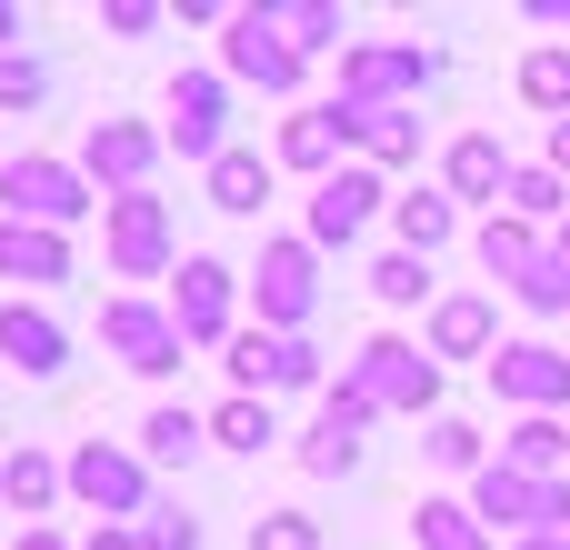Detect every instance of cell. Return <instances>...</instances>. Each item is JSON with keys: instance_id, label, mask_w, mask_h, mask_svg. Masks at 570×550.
Listing matches in <instances>:
<instances>
[{"instance_id": "obj_43", "label": "cell", "mask_w": 570, "mask_h": 550, "mask_svg": "<svg viewBox=\"0 0 570 550\" xmlns=\"http://www.w3.org/2000/svg\"><path fill=\"white\" fill-rule=\"evenodd\" d=\"M531 20L541 30H570V0H531Z\"/></svg>"}, {"instance_id": "obj_9", "label": "cell", "mask_w": 570, "mask_h": 550, "mask_svg": "<svg viewBox=\"0 0 570 550\" xmlns=\"http://www.w3.org/2000/svg\"><path fill=\"white\" fill-rule=\"evenodd\" d=\"M491 391L521 411V421H561V401H570V351H551V341H501L491 351Z\"/></svg>"}, {"instance_id": "obj_18", "label": "cell", "mask_w": 570, "mask_h": 550, "mask_svg": "<svg viewBox=\"0 0 570 550\" xmlns=\"http://www.w3.org/2000/svg\"><path fill=\"white\" fill-rule=\"evenodd\" d=\"M0 361L30 371V381H50V371H70V331L50 311H30V301H0Z\"/></svg>"}, {"instance_id": "obj_21", "label": "cell", "mask_w": 570, "mask_h": 550, "mask_svg": "<svg viewBox=\"0 0 570 550\" xmlns=\"http://www.w3.org/2000/svg\"><path fill=\"white\" fill-rule=\"evenodd\" d=\"M0 281H20V291L70 281V240L60 230H30V220H0Z\"/></svg>"}, {"instance_id": "obj_13", "label": "cell", "mask_w": 570, "mask_h": 550, "mask_svg": "<svg viewBox=\"0 0 570 550\" xmlns=\"http://www.w3.org/2000/svg\"><path fill=\"white\" fill-rule=\"evenodd\" d=\"M220 70L230 80H261V90H301V50L271 30V10H230L220 20Z\"/></svg>"}, {"instance_id": "obj_17", "label": "cell", "mask_w": 570, "mask_h": 550, "mask_svg": "<svg viewBox=\"0 0 570 550\" xmlns=\"http://www.w3.org/2000/svg\"><path fill=\"white\" fill-rule=\"evenodd\" d=\"M341 150H351V100H301L291 120H281V160L291 170H341Z\"/></svg>"}, {"instance_id": "obj_45", "label": "cell", "mask_w": 570, "mask_h": 550, "mask_svg": "<svg viewBox=\"0 0 570 550\" xmlns=\"http://www.w3.org/2000/svg\"><path fill=\"white\" fill-rule=\"evenodd\" d=\"M10 550H80V541H60V531H20Z\"/></svg>"}, {"instance_id": "obj_25", "label": "cell", "mask_w": 570, "mask_h": 550, "mask_svg": "<svg viewBox=\"0 0 570 550\" xmlns=\"http://www.w3.org/2000/svg\"><path fill=\"white\" fill-rule=\"evenodd\" d=\"M200 451H210V421H200V411H170V401H160V411L140 421V461H160V471H190Z\"/></svg>"}, {"instance_id": "obj_16", "label": "cell", "mask_w": 570, "mask_h": 550, "mask_svg": "<svg viewBox=\"0 0 570 550\" xmlns=\"http://www.w3.org/2000/svg\"><path fill=\"white\" fill-rule=\"evenodd\" d=\"M541 501H551V481H521L511 461H491L471 481V521L481 531H511V541H541Z\"/></svg>"}, {"instance_id": "obj_20", "label": "cell", "mask_w": 570, "mask_h": 550, "mask_svg": "<svg viewBox=\"0 0 570 550\" xmlns=\"http://www.w3.org/2000/svg\"><path fill=\"white\" fill-rule=\"evenodd\" d=\"M60 491H70V471H60L50 451H30V441H20V451L0 461V501L20 511V531H50V501H60Z\"/></svg>"}, {"instance_id": "obj_3", "label": "cell", "mask_w": 570, "mask_h": 550, "mask_svg": "<svg viewBox=\"0 0 570 550\" xmlns=\"http://www.w3.org/2000/svg\"><path fill=\"white\" fill-rule=\"evenodd\" d=\"M341 381H351L371 411H441V361H431L421 341H401V331H381Z\"/></svg>"}, {"instance_id": "obj_47", "label": "cell", "mask_w": 570, "mask_h": 550, "mask_svg": "<svg viewBox=\"0 0 570 550\" xmlns=\"http://www.w3.org/2000/svg\"><path fill=\"white\" fill-rule=\"evenodd\" d=\"M511 550H570V541H511Z\"/></svg>"}, {"instance_id": "obj_12", "label": "cell", "mask_w": 570, "mask_h": 550, "mask_svg": "<svg viewBox=\"0 0 570 550\" xmlns=\"http://www.w3.org/2000/svg\"><path fill=\"white\" fill-rule=\"evenodd\" d=\"M100 341H110V351H120V371H140V381H170V371H180V351H190V341H180V321H170V311H150V301H110V311H100Z\"/></svg>"}, {"instance_id": "obj_14", "label": "cell", "mask_w": 570, "mask_h": 550, "mask_svg": "<svg viewBox=\"0 0 570 550\" xmlns=\"http://www.w3.org/2000/svg\"><path fill=\"white\" fill-rule=\"evenodd\" d=\"M230 301H240V271H230V261H180V281H170V321H180L190 351L230 341Z\"/></svg>"}, {"instance_id": "obj_41", "label": "cell", "mask_w": 570, "mask_h": 550, "mask_svg": "<svg viewBox=\"0 0 570 550\" xmlns=\"http://www.w3.org/2000/svg\"><path fill=\"white\" fill-rule=\"evenodd\" d=\"M100 30H120V40H140V30H160V0H110V10H100Z\"/></svg>"}, {"instance_id": "obj_38", "label": "cell", "mask_w": 570, "mask_h": 550, "mask_svg": "<svg viewBox=\"0 0 570 550\" xmlns=\"http://www.w3.org/2000/svg\"><path fill=\"white\" fill-rule=\"evenodd\" d=\"M30 100H50V70H40L30 50H10V60H0V110H30Z\"/></svg>"}, {"instance_id": "obj_15", "label": "cell", "mask_w": 570, "mask_h": 550, "mask_svg": "<svg viewBox=\"0 0 570 550\" xmlns=\"http://www.w3.org/2000/svg\"><path fill=\"white\" fill-rule=\"evenodd\" d=\"M421 351H431V361H491V351H501V311H491L481 291H451V301H431Z\"/></svg>"}, {"instance_id": "obj_48", "label": "cell", "mask_w": 570, "mask_h": 550, "mask_svg": "<svg viewBox=\"0 0 570 550\" xmlns=\"http://www.w3.org/2000/svg\"><path fill=\"white\" fill-rule=\"evenodd\" d=\"M551 251H561V261H570V220H561V240H551Z\"/></svg>"}, {"instance_id": "obj_2", "label": "cell", "mask_w": 570, "mask_h": 550, "mask_svg": "<svg viewBox=\"0 0 570 550\" xmlns=\"http://www.w3.org/2000/svg\"><path fill=\"white\" fill-rule=\"evenodd\" d=\"M431 70H441V60H431L421 40H351V50H341V100H351V110H411V100L431 90Z\"/></svg>"}, {"instance_id": "obj_6", "label": "cell", "mask_w": 570, "mask_h": 550, "mask_svg": "<svg viewBox=\"0 0 570 550\" xmlns=\"http://www.w3.org/2000/svg\"><path fill=\"white\" fill-rule=\"evenodd\" d=\"M60 471H70V501H90L100 521H140L150 511V461H130L120 441H80Z\"/></svg>"}, {"instance_id": "obj_4", "label": "cell", "mask_w": 570, "mask_h": 550, "mask_svg": "<svg viewBox=\"0 0 570 550\" xmlns=\"http://www.w3.org/2000/svg\"><path fill=\"white\" fill-rule=\"evenodd\" d=\"M250 301H261V331L301 341V321H311V301H321V251H311V240H261Z\"/></svg>"}, {"instance_id": "obj_26", "label": "cell", "mask_w": 570, "mask_h": 550, "mask_svg": "<svg viewBox=\"0 0 570 550\" xmlns=\"http://www.w3.org/2000/svg\"><path fill=\"white\" fill-rule=\"evenodd\" d=\"M501 461L521 471V481H561V461H570V421H511V441H501Z\"/></svg>"}, {"instance_id": "obj_11", "label": "cell", "mask_w": 570, "mask_h": 550, "mask_svg": "<svg viewBox=\"0 0 570 550\" xmlns=\"http://www.w3.org/2000/svg\"><path fill=\"white\" fill-rule=\"evenodd\" d=\"M381 200H391V190H381V170H371V160H341V170L311 190V230H301V240H311V251H341V240H361V230H371V210H381Z\"/></svg>"}, {"instance_id": "obj_34", "label": "cell", "mask_w": 570, "mask_h": 550, "mask_svg": "<svg viewBox=\"0 0 570 550\" xmlns=\"http://www.w3.org/2000/svg\"><path fill=\"white\" fill-rule=\"evenodd\" d=\"M421 451H431L441 471H471V481L491 471V451H481V431H471V421H431V441H421Z\"/></svg>"}, {"instance_id": "obj_40", "label": "cell", "mask_w": 570, "mask_h": 550, "mask_svg": "<svg viewBox=\"0 0 570 550\" xmlns=\"http://www.w3.org/2000/svg\"><path fill=\"white\" fill-rule=\"evenodd\" d=\"M321 421H331V431H351V441H361V431H371V421H381V411H371V401H361V391H351V381H331V391H321Z\"/></svg>"}, {"instance_id": "obj_32", "label": "cell", "mask_w": 570, "mask_h": 550, "mask_svg": "<svg viewBox=\"0 0 570 550\" xmlns=\"http://www.w3.org/2000/svg\"><path fill=\"white\" fill-rule=\"evenodd\" d=\"M411 531H421V550H491V531L471 521V501H421Z\"/></svg>"}, {"instance_id": "obj_22", "label": "cell", "mask_w": 570, "mask_h": 550, "mask_svg": "<svg viewBox=\"0 0 570 550\" xmlns=\"http://www.w3.org/2000/svg\"><path fill=\"white\" fill-rule=\"evenodd\" d=\"M471 251H481V271H491V281H511V291L551 261V251H541V230H531V220H511V210H491V220L471 230Z\"/></svg>"}, {"instance_id": "obj_37", "label": "cell", "mask_w": 570, "mask_h": 550, "mask_svg": "<svg viewBox=\"0 0 570 550\" xmlns=\"http://www.w3.org/2000/svg\"><path fill=\"white\" fill-rule=\"evenodd\" d=\"M250 550H321V521L311 511H261L250 521Z\"/></svg>"}, {"instance_id": "obj_30", "label": "cell", "mask_w": 570, "mask_h": 550, "mask_svg": "<svg viewBox=\"0 0 570 550\" xmlns=\"http://www.w3.org/2000/svg\"><path fill=\"white\" fill-rule=\"evenodd\" d=\"M521 100L551 110V120H570V40H541V50L521 60Z\"/></svg>"}, {"instance_id": "obj_24", "label": "cell", "mask_w": 570, "mask_h": 550, "mask_svg": "<svg viewBox=\"0 0 570 550\" xmlns=\"http://www.w3.org/2000/svg\"><path fill=\"white\" fill-rule=\"evenodd\" d=\"M391 230H401V251H421V261H431V251H451L461 200H451V190H401V200H391Z\"/></svg>"}, {"instance_id": "obj_42", "label": "cell", "mask_w": 570, "mask_h": 550, "mask_svg": "<svg viewBox=\"0 0 570 550\" xmlns=\"http://www.w3.org/2000/svg\"><path fill=\"white\" fill-rule=\"evenodd\" d=\"M80 550H140V531H130V521H90V531H80Z\"/></svg>"}, {"instance_id": "obj_29", "label": "cell", "mask_w": 570, "mask_h": 550, "mask_svg": "<svg viewBox=\"0 0 570 550\" xmlns=\"http://www.w3.org/2000/svg\"><path fill=\"white\" fill-rule=\"evenodd\" d=\"M271 10V30L311 60V50H341V0H261Z\"/></svg>"}, {"instance_id": "obj_1", "label": "cell", "mask_w": 570, "mask_h": 550, "mask_svg": "<svg viewBox=\"0 0 570 550\" xmlns=\"http://www.w3.org/2000/svg\"><path fill=\"white\" fill-rule=\"evenodd\" d=\"M90 210H110V200L80 180V160H40V150L0 160V220H30V230H70V220H90Z\"/></svg>"}, {"instance_id": "obj_33", "label": "cell", "mask_w": 570, "mask_h": 550, "mask_svg": "<svg viewBox=\"0 0 570 550\" xmlns=\"http://www.w3.org/2000/svg\"><path fill=\"white\" fill-rule=\"evenodd\" d=\"M371 291H381V311H421V301H431V261H421V251H391V261L371 271Z\"/></svg>"}, {"instance_id": "obj_10", "label": "cell", "mask_w": 570, "mask_h": 550, "mask_svg": "<svg viewBox=\"0 0 570 550\" xmlns=\"http://www.w3.org/2000/svg\"><path fill=\"white\" fill-rule=\"evenodd\" d=\"M230 381L250 401H271V391H331L321 381V351L311 341H281V331H230Z\"/></svg>"}, {"instance_id": "obj_27", "label": "cell", "mask_w": 570, "mask_h": 550, "mask_svg": "<svg viewBox=\"0 0 570 550\" xmlns=\"http://www.w3.org/2000/svg\"><path fill=\"white\" fill-rule=\"evenodd\" d=\"M261 200H271V160H261V150H220V160H210V210L250 220Z\"/></svg>"}, {"instance_id": "obj_7", "label": "cell", "mask_w": 570, "mask_h": 550, "mask_svg": "<svg viewBox=\"0 0 570 550\" xmlns=\"http://www.w3.org/2000/svg\"><path fill=\"white\" fill-rule=\"evenodd\" d=\"M160 140H170L180 160H220V150H230V80H220V70H180Z\"/></svg>"}, {"instance_id": "obj_31", "label": "cell", "mask_w": 570, "mask_h": 550, "mask_svg": "<svg viewBox=\"0 0 570 550\" xmlns=\"http://www.w3.org/2000/svg\"><path fill=\"white\" fill-rule=\"evenodd\" d=\"M501 210L541 230V220H561V210H570V180L551 170V160H531V170H511V200H501Z\"/></svg>"}, {"instance_id": "obj_5", "label": "cell", "mask_w": 570, "mask_h": 550, "mask_svg": "<svg viewBox=\"0 0 570 550\" xmlns=\"http://www.w3.org/2000/svg\"><path fill=\"white\" fill-rule=\"evenodd\" d=\"M100 230H110V271H120V281H170V251H180L170 200L130 190V200H110V210H100Z\"/></svg>"}, {"instance_id": "obj_39", "label": "cell", "mask_w": 570, "mask_h": 550, "mask_svg": "<svg viewBox=\"0 0 570 550\" xmlns=\"http://www.w3.org/2000/svg\"><path fill=\"white\" fill-rule=\"evenodd\" d=\"M521 301H531L541 321H561V311H570V261H561V251H551V261H541V271L521 281Z\"/></svg>"}, {"instance_id": "obj_46", "label": "cell", "mask_w": 570, "mask_h": 550, "mask_svg": "<svg viewBox=\"0 0 570 550\" xmlns=\"http://www.w3.org/2000/svg\"><path fill=\"white\" fill-rule=\"evenodd\" d=\"M10 40H20V10H10V0H0V60H10Z\"/></svg>"}, {"instance_id": "obj_44", "label": "cell", "mask_w": 570, "mask_h": 550, "mask_svg": "<svg viewBox=\"0 0 570 550\" xmlns=\"http://www.w3.org/2000/svg\"><path fill=\"white\" fill-rule=\"evenodd\" d=\"M551 170L570 180V120H551Z\"/></svg>"}, {"instance_id": "obj_8", "label": "cell", "mask_w": 570, "mask_h": 550, "mask_svg": "<svg viewBox=\"0 0 570 550\" xmlns=\"http://www.w3.org/2000/svg\"><path fill=\"white\" fill-rule=\"evenodd\" d=\"M150 170H160V130H140V120H90L80 130V180L90 190L130 200V190H150Z\"/></svg>"}, {"instance_id": "obj_28", "label": "cell", "mask_w": 570, "mask_h": 550, "mask_svg": "<svg viewBox=\"0 0 570 550\" xmlns=\"http://www.w3.org/2000/svg\"><path fill=\"white\" fill-rule=\"evenodd\" d=\"M281 441V421H271V401H250V391H230L220 411H210V451H240V461H261Z\"/></svg>"}, {"instance_id": "obj_19", "label": "cell", "mask_w": 570, "mask_h": 550, "mask_svg": "<svg viewBox=\"0 0 570 550\" xmlns=\"http://www.w3.org/2000/svg\"><path fill=\"white\" fill-rule=\"evenodd\" d=\"M511 170H521V160H511L491 130H461L451 160H441V190H451V200H511Z\"/></svg>"}, {"instance_id": "obj_36", "label": "cell", "mask_w": 570, "mask_h": 550, "mask_svg": "<svg viewBox=\"0 0 570 550\" xmlns=\"http://www.w3.org/2000/svg\"><path fill=\"white\" fill-rule=\"evenodd\" d=\"M140 550H200V521H190L180 501H150V511H140Z\"/></svg>"}, {"instance_id": "obj_35", "label": "cell", "mask_w": 570, "mask_h": 550, "mask_svg": "<svg viewBox=\"0 0 570 550\" xmlns=\"http://www.w3.org/2000/svg\"><path fill=\"white\" fill-rule=\"evenodd\" d=\"M351 461H361V441H351V431H331V421H311V441H301V471H311V481H341Z\"/></svg>"}, {"instance_id": "obj_23", "label": "cell", "mask_w": 570, "mask_h": 550, "mask_svg": "<svg viewBox=\"0 0 570 550\" xmlns=\"http://www.w3.org/2000/svg\"><path fill=\"white\" fill-rule=\"evenodd\" d=\"M351 150H361L371 170L421 160V110H351Z\"/></svg>"}]
</instances>
